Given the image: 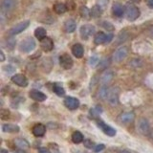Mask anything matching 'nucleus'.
I'll use <instances>...</instances> for the list:
<instances>
[{
  "label": "nucleus",
  "mask_w": 153,
  "mask_h": 153,
  "mask_svg": "<svg viewBox=\"0 0 153 153\" xmlns=\"http://www.w3.org/2000/svg\"><path fill=\"white\" fill-rule=\"evenodd\" d=\"M36 44V41L33 37H27L24 40L20 42V45H19V49L23 53H31L35 50Z\"/></svg>",
  "instance_id": "obj_2"
},
{
  "label": "nucleus",
  "mask_w": 153,
  "mask_h": 153,
  "mask_svg": "<svg viewBox=\"0 0 153 153\" xmlns=\"http://www.w3.org/2000/svg\"><path fill=\"white\" fill-rule=\"evenodd\" d=\"M53 9H54L55 13L57 14H62V13H66V11H67L66 5L63 3H56L54 5V7H53Z\"/></svg>",
  "instance_id": "obj_23"
},
{
  "label": "nucleus",
  "mask_w": 153,
  "mask_h": 153,
  "mask_svg": "<svg viewBox=\"0 0 153 153\" xmlns=\"http://www.w3.org/2000/svg\"><path fill=\"white\" fill-rule=\"evenodd\" d=\"M113 39V35L112 33H107V38H106V43L111 42V40Z\"/></svg>",
  "instance_id": "obj_39"
},
{
  "label": "nucleus",
  "mask_w": 153,
  "mask_h": 153,
  "mask_svg": "<svg viewBox=\"0 0 153 153\" xmlns=\"http://www.w3.org/2000/svg\"><path fill=\"white\" fill-rule=\"evenodd\" d=\"M9 115H10V112L8 111V110L2 109V111H1V119L2 120H5V119L9 118Z\"/></svg>",
  "instance_id": "obj_37"
},
{
  "label": "nucleus",
  "mask_w": 153,
  "mask_h": 153,
  "mask_svg": "<svg viewBox=\"0 0 153 153\" xmlns=\"http://www.w3.org/2000/svg\"><path fill=\"white\" fill-rule=\"evenodd\" d=\"M2 131L5 133H16L19 131V126L13 123H5L2 126Z\"/></svg>",
  "instance_id": "obj_21"
},
{
  "label": "nucleus",
  "mask_w": 153,
  "mask_h": 153,
  "mask_svg": "<svg viewBox=\"0 0 153 153\" xmlns=\"http://www.w3.org/2000/svg\"><path fill=\"white\" fill-rule=\"evenodd\" d=\"M16 153H23V152H21V151H17V152H16Z\"/></svg>",
  "instance_id": "obj_45"
},
{
  "label": "nucleus",
  "mask_w": 153,
  "mask_h": 153,
  "mask_svg": "<svg viewBox=\"0 0 153 153\" xmlns=\"http://www.w3.org/2000/svg\"><path fill=\"white\" fill-rule=\"evenodd\" d=\"M119 153H130V152L127 151V150H121Z\"/></svg>",
  "instance_id": "obj_42"
},
{
  "label": "nucleus",
  "mask_w": 153,
  "mask_h": 153,
  "mask_svg": "<svg viewBox=\"0 0 153 153\" xmlns=\"http://www.w3.org/2000/svg\"><path fill=\"white\" fill-rule=\"evenodd\" d=\"M29 96L30 98L36 102H44V100L47 99L46 95L44 93H42L41 91H38V90H32L30 91L29 93Z\"/></svg>",
  "instance_id": "obj_14"
},
{
  "label": "nucleus",
  "mask_w": 153,
  "mask_h": 153,
  "mask_svg": "<svg viewBox=\"0 0 153 153\" xmlns=\"http://www.w3.org/2000/svg\"><path fill=\"white\" fill-rule=\"evenodd\" d=\"M108 3H109V0H97V5L100 6L102 10H104L107 7Z\"/></svg>",
  "instance_id": "obj_33"
},
{
  "label": "nucleus",
  "mask_w": 153,
  "mask_h": 153,
  "mask_svg": "<svg viewBox=\"0 0 153 153\" xmlns=\"http://www.w3.org/2000/svg\"><path fill=\"white\" fill-rule=\"evenodd\" d=\"M106 100L112 106H115L119 103V89L118 88H110Z\"/></svg>",
  "instance_id": "obj_6"
},
{
  "label": "nucleus",
  "mask_w": 153,
  "mask_h": 153,
  "mask_svg": "<svg viewBox=\"0 0 153 153\" xmlns=\"http://www.w3.org/2000/svg\"><path fill=\"white\" fill-rule=\"evenodd\" d=\"M53 90H54V92L57 96H59V97H61V96H63L65 94L64 88L62 87V86H59V85H54V87H53Z\"/></svg>",
  "instance_id": "obj_30"
},
{
  "label": "nucleus",
  "mask_w": 153,
  "mask_h": 153,
  "mask_svg": "<svg viewBox=\"0 0 153 153\" xmlns=\"http://www.w3.org/2000/svg\"><path fill=\"white\" fill-rule=\"evenodd\" d=\"M124 12H126V8H124L122 4L120 3H114L112 6V13L114 16L116 17H122Z\"/></svg>",
  "instance_id": "obj_15"
},
{
  "label": "nucleus",
  "mask_w": 153,
  "mask_h": 153,
  "mask_svg": "<svg viewBox=\"0 0 153 153\" xmlns=\"http://www.w3.org/2000/svg\"><path fill=\"white\" fill-rule=\"evenodd\" d=\"M109 90H110V88L108 87L107 85H102V87H100V89L99 97H100V99H102V100H106Z\"/></svg>",
  "instance_id": "obj_28"
},
{
  "label": "nucleus",
  "mask_w": 153,
  "mask_h": 153,
  "mask_svg": "<svg viewBox=\"0 0 153 153\" xmlns=\"http://www.w3.org/2000/svg\"><path fill=\"white\" fill-rule=\"evenodd\" d=\"M79 13H80V16H82V17H84V18H89V17H91V12L85 6H81L80 7Z\"/></svg>",
  "instance_id": "obj_29"
},
{
  "label": "nucleus",
  "mask_w": 153,
  "mask_h": 153,
  "mask_svg": "<svg viewBox=\"0 0 153 153\" xmlns=\"http://www.w3.org/2000/svg\"><path fill=\"white\" fill-rule=\"evenodd\" d=\"M30 25V21L29 20H24L19 22L18 24H16V26H13V28L10 29L9 31V35L10 36H16L18 33H22L23 31H25L26 29Z\"/></svg>",
  "instance_id": "obj_4"
},
{
  "label": "nucleus",
  "mask_w": 153,
  "mask_h": 153,
  "mask_svg": "<svg viewBox=\"0 0 153 153\" xmlns=\"http://www.w3.org/2000/svg\"><path fill=\"white\" fill-rule=\"evenodd\" d=\"M104 145H98V146H96L95 147H94V151L96 152V153H99V152H100V151H102L103 149H104Z\"/></svg>",
  "instance_id": "obj_36"
},
{
  "label": "nucleus",
  "mask_w": 153,
  "mask_h": 153,
  "mask_svg": "<svg viewBox=\"0 0 153 153\" xmlns=\"http://www.w3.org/2000/svg\"><path fill=\"white\" fill-rule=\"evenodd\" d=\"M40 47L44 52H50L54 48V42L50 37H45L42 40H40Z\"/></svg>",
  "instance_id": "obj_16"
},
{
  "label": "nucleus",
  "mask_w": 153,
  "mask_h": 153,
  "mask_svg": "<svg viewBox=\"0 0 153 153\" xmlns=\"http://www.w3.org/2000/svg\"><path fill=\"white\" fill-rule=\"evenodd\" d=\"M114 79V72L112 70H105L100 79L102 85H108Z\"/></svg>",
  "instance_id": "obj_10"
},
{
  "label": "nucleus",
  "mask_w": 153,
  "mask_h": 153,
  "mask_svg": "<svg viewBox=\"0 0 153 153\" xmlns=\"http://www.w3.org/2000/svg\"><path fill=\"white\" fill-rule=\"evenodd\" d=\"M38 152L39 153H51L50 150L48 149L47 147H44V146H41V147L38 148Z\"/></svg>",
  "instance_id": "obj_38"
},
{
  "label": "nucleus",
  "mask_w": 153,
  "mask_h": 153,
  "mask_svg": "<svg viewBox=\"0 0 153 153\" xmlns=\"http://www.w3.org/2000/svg\"><path fill=\"white\" fill-rule=\"evenodd\" d=\"M84 140L83 135L81 134V132L79 131H75L73 134H72V141L75 143H82Z\"/></svg>",
  "instance_id": "obj_26"
},
{
  "label": "nucleus",
  "mask_w": 153,
  "mask_h": 153,
  "mask_svg": "<svg viewBox=\"0 0 153 153\" xmlns=\"http://www.w3.org/2000/svg\"><path fill=\"white\" fill-rule=\"evenodd\" d=\"M0 56H1V61L3 62V61L5 60V56H4V53H3V51L0 52Z\"/></svg>",
  "instance_id": "obj_41"
},
{
  "label": "nucleus",
  "mask_w": 153,
  "mask_h": 153,
  "mask_svg": "<svg viewBox=\"0 0 153 153\" xmlns=\"http://www.w3.org/2000/svg\"><path fill=\"white\" fill-rule=\"evenodd\" d=\"M126 12L124 14L127 18V20L129 21H135L136 19L139 18V16H141V12L135 5L133 4H126Z\"/></svg>",
  "instance_id": "obj_1"
},
{
  "label": "nucleus",
  "mask_w": 153,
  "mask_h": 153,
  "mask_svg": "<svg viewBox=\"0 0 153 153\" xmlns=\"http://www.w3.org/2000/svg\"><path fill=\"white\" fill-rule=\"evenodd\" d=\"M102 11H103V10L100 8V6H98L97 4H96L95 6L90 10L91 16H92V17H100V16H102Z\"/></svg>",
  "instance_id": "obj_27"
},
{
  "label": "nucleus",
  "mask_w": 153,
  "mask_h": 153,
  "mask_svg": "<svg viewBox=\"0 0 153 153\" xmlns=\"http://www.w3.org/2000/svg\"><path fill=\"white\" fill-rule=\"evenodd\" d=\"M3 70L5 71V73L8 74V75H11V74H13L14 73V71H16V68L11 65V64H8V65H5L3 67Z\"/></svg>",
  "instance_id": "obj_31"
},
{
  "label": "nucleus",
  "mask_w": 153,
  "mask_h": 153,
  "mask_svg": "<svg viewBox=\"0 0 153 153\" xmlns=\"http://www.w3.org/2000/svg\"><path fill=\"white\" fill-rule=\"evenodd\" d=\"M102 27L104 29H106L107 31H112L113 29H114V27L112 26V24L110 23V22H106V21L102 22Z\"/></svg>",
  "instance_id": "obj_34"
},
{
  "label": "nucleus",
  "mask_w": 153,
  "mask_h": 153,
  "mask_svg": "<svg viewBox=\"0 0 153 153\" xmlns=\"http://www.w3.org/2000/svg\"><path fill=\"white\" fill-rule=\"evenodd\" d=\"M106 38H107L106 33H104L102 32H99L94 36V42L97 45L104 44V43H106Z\"/></svg>",
  "instance_id": "obj_22"
},
{
  "label": "nucleus",
  "mask_w": 153,
  "mask_h": 153,
  "mask_svg": "<svg viewBox=\"0 0 153 153\" xmlns=\"http://www.w3.org/2000/svg\"><path fill=\"white\" fill-rule=\"evenodd\" d=\"M76 29V23L74 19H67V20L64 22L63 25V30L67 33H74Z\"/></svg>",
  "instance_id": "obj_19"
},
{
  "label": "nucleus",
  "mask_w": 153,
  "mask_h": 153,
  "mask_svg": "<svg viewBox=\"0 0 153 153\" xmlns=\"http://www.w3.org/2000/svg\"><path fill=\"white\" fill-rule=\"evenodd\" d=\"M14 143H16V146H18L19 148H22V149H27L29 147V143L25 139H22V138L16 139V140H14Z\"/></svg>",
  "instance_id": "obj_24"
},
{
  "label": "nucleus",
  "mask_w": 153,
  "mask_h": 153,
  "mask_svg": "<svg viewBox=\"0 0 153 153\" xmlns=\"http://www.w3.org/2000/svg\"><path fill=\"white\" fill-rule=\"evenodd\" d=\"M99 62H100V59H99V57L97 56H92L90 57V59H89V64H90V66H92V67L97 66Z\"/></svg>",
  "instance_id": "obj_32"
},
{
  "label": "nucleus",
  "mask_w": 153,
  "mask_h": 153,
  "mask_svg": "<svg viewBox=\"0 0 153 153\" xmlns=\"http://www.w3.org/2000/svg\"><path fill=\"white\" fill-rule=\"evenodd\" d=\"M98 126H99L100 129H102V132H103L104 134H106L107 136L113 137V136L116 135V130H115V129H114L113 127H111L110 126H108V124L104 123L103 122H100V123H98Z\"/></svg>",
  "instance_id": "obj_12"
},
{
  "label": "nucleus",
  "mask_w": 153,
  "mask_h": 153,
  "mask_svg": "<svg viewBox=\"0 0 153 153\" xmlns=\"http://www.w3.org/2000/svg\"><path fill=\"white\" fill-rule=\"evenodd\" d=\"M1 153H9L7 150H5V149H1Z\"/></svg>",
  "instance_id": "obj_43"
},
{
  "label": "nucleus",
  "mask_w": 153,
  "mask_h": 153,
  "mask_svg": "<svg viewBox=\"0 0 153 153\" xmlns=\"http://www.w3.org/2000/svg\"><path fill=\"white\" fill-rule=\"evenodd\" d=\"M46 35H47V32L44 28H42V27H38L36 29V31H35V36L36 38H38L39 40H42L43 38H45L46 37Z\"/></svg>",
  "instance_id": "obj_25"
},
{
  "label": "nucleus",
  "mask_w": 153,
  "mask_h": 153,
  "mask_svg": "<svg viewBox=\"0 0 153 153\" xmlns=\"http://www.w3.org/2000/svg\"><path fill=\"white\" fill-rule=\"evenodd\" d=\"M59 64L63 69L69 70L73 67L74 61L68 54H63L59 56Z\"/></svg>",
  "instance_id": "obj_7"
},
{
  "label": "nucleus",
  "mask_w": 153,
  "mask_h": 153,
  "mask_svg": "<svg viewBox=\"0 0 153 153\" xmlns=\"http://www.w3.org/2000/svg\"><path fill=\"white\" fill-rule=\"evenodd\" d=\"M127 55H128V48L126 46H121L115 51L113 55V60L115 62H117V63H119V62L126 59Z\"/></svg>",
  "instance_id": "obj_3"
},
{
  "label": "nucleus",
  "mask_w": 153,
  "mask_h": 153,
  "mask_svg": "<svg viewBox=\"0 0 153 153\" xmlns=\"http://www.w3.org/2000/svg\"><path fill=\"white\" fill-rule=\"evenodd\" d=\"M134 119H135V115H134L133 112H124L123 114L120 115V122L124 123V124H128V123H131Z\"/></svg>",
  "instance_id": "obj_17"
},
{
  "label": "nucleus",
  "mask_w": 153,
  "mask_h": 153,
  "mask_svg": "<svg viewBox=\"0 0 153 153\" xmlns=\"http://www.w3.org/2000/svg\"><path fill=\"white\" fill-rule=\"evenodd\" d=\"M84 146L87 147V148H94L95 146H94V143L87 139V140H84Z\"/></svg>",
  "instance_id": "obj_35"
},
{
  "label": "nucleus",
  "mask_w": 153,
  "mask_h": 153,
  "mask_svg": "<svg viewBox=\"0 0 153 153\" xmlns=\"http://www.w3.org/2000/svg\"><path fill=\"white\" fill-rule=\"evenodd\" d=\"M146 5L149 8H151V9H153V0H146Z\"/></svg>",
  "instance_id": "obj_40"
},
{
  "label": "nucleus",
  "mask_w": 153,
  "mask_h": 153,
  "mask_svg": "<svg viewBox=\"0 0 153 153\" xmlns=\"http://www.w3.org/2000/svg\"><path fill=\"white\" fill-rule=\"evenodd\" d=\"M72 54H73L76 59H81L84 54V49L83 46L79 44V43H76L72 47Z\"/></svg>",
  "instance_id": "obj_20"
},
{
  "label": "nucleus",
  "mask_w": 153,
  "mask_h": 153,
  "mask_svg": "<svg viewBox=\"0 0 153 153\" xmlns=\"http://www.w3.org/2000/svg\"><path fill=\"white\" fill-rule=\"evenodd\" d=\"M138 129L143 135H147L150 132V126L149 123L146 118H141L138 122Z\"/></svg>",
  "instance_id": "obj_8"
},
{
  "label": "nucleus",
  "mask_w": 153,
  "mask_h": 153,
  "mask_svg": "<svg viewBox=\"0 0 153 153\" xmlns=\"http://www.w3.org/2000/svg\"><path fill=\"white\" fill-rule=\"evenodd\" d=\"M32 131L36 137H42L46 132V127L44 124H42V123H36L33 126Z\"/></svg>",
  "instance_id": "obj_18"
},
{
  "label": "nucleus",
  "mask_w": 153,
  "mask_h": 153,
  "mask_svg": "<svg viewBox=\"0 0 153 153\" xmlns=\"http://www.w3.org/2000/svg\"><path fill=\"white\" fill-rule=\"evenodd\" d=\"M16 0H2V11L4 13H10L16 8Z\"/></svg>",
  "instance_id": "obj_13"
},
{
  "label": "nucleus",
  "mask_w": 153,
  "mask_h": 153,
  "mask_svg": "<svg viewBox=\"0 0 153 153\" xmlns=\"http://www.w3.org/2000/svg\"><path fill=\"white\" fill-rule=\"evenodd\" d=\"M12 81L20 87H26L28 85V79L23 74H16L12 76Z\"/></svg>",
  "instance_id": "obj_9"
},
{
  "label": "nucleus",
  "mask_w": 153,
  "mask_h": 153,
  "mask_svg": "<svg viewBox=\"0 0 153 153\" xmlns=\"http://www.w3.org/2000/svg\"><path fill=\"white\" fill-rule=\"evenodd\" d=\"M96 29L93 25H90V24H85L82 25L79 29V33L80 36L82 39H88L90 36H92L95 33Z\"/></svg>",
  "instance_id": "obj_5"
},
{
  "label": "nucleus",
  "mask_w": 153,
  "mask_h": 153,
  "mask_svg": "<svg viewBox=\"0 0 153 153\" xmlns=\"http://www.w3.org/2000/svg\"><path fill=\"white\" fill-rule=\"evenodd\" d=\"M64 105L70 110H75L76 108H79V100L74 97H67L64 100Z\"/></svg>",
  "instance_id": "obj_11"
},
{
  "label": "nucleus",
  "mask_w": 153,
  "mask_h": 153,
  "mask_svg": "<svg viewBox=\"0 0 153 153\" xmlns=\"http://www.w3.org/2000/svg\"><path fill=\"white\" fill-rule=\"evenodd\" d=\"M151 35H152V36H153V28H152V29H151Z\"/></svg>",
  "instance_id": "obj_44"
}]
</instances>
